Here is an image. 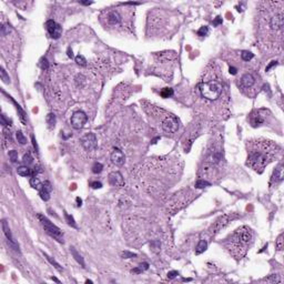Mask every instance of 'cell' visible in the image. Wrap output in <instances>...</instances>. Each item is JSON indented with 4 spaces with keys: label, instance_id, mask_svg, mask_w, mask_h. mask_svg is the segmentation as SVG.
I'll return each mask as SVG.
<instances>
[{
    "label": "cell",
    "instance_id": "obj_1",
    "mask_svg": "<svg viewBox=\"0 0 284 284\" xmlns=\"http://www.w3.org/2000/svg\"><path fill=\"white\" fill-rule=\"evenodd\" d=\"M280 152V147L273 141L256 140L249 143L246 166L254 171L262 172Z\"/></svg>",
    "mask_w": 284,
    "mask_h": 284
},
{
    "label": "cell",
    "instance_id": "obj_2",
    "mask_svg": "<svg viewBox=\"0 0 284 284\" xmlns=\"http://www.w3.org/2000/svg\"><path fill=\"white\" fill-rule=\"evenodd\" d=\"M253 241V232L249 226L236 229L225 241V246L235 259H242Z\"/></svg>",
    "mask_w": 284,
    "mask_h": 284
},
{
    "label": "cell",
    "instance_id": "obj_3",
    "mask_svg": "<svg viewBox=\"0 0 284 284\" xmlns=\"http://www.w3.org/2000/svg\"><path fill=\"white\" fill-rule=\"evenodd\" d=\"M200 91L204 98L209 100H215L222 93V84L217 80H210L201 84Z\"/></svg>",
    "mask_w": 284,
    "mask_h": 284
},
{
    "label": "cell",
    "instance_id": "obj_4",
    "mask_svg": "<svg viewBox=\"0 0 284 284\" xmlns=\"http://www.w3.org/2000/svg\"><path fill=\"white\" fill-rule=\"evenodd\" d=\"M38 219L41 222L42 226L44 229V231L50 235L51 238H53L55 240H57L58 242H63V234L61 232V230L58 226H56L51 221H49L44 215L38 214Z\"/></svg>",
    "mask_w": 284,
    "mask_h": 284
},
{
    "label": "cell",
    "instance_id": "obj_5",
    "mask_svg": "<svg viewBox=\"0 0 284 284\" xmlns=\"http://www.w3.org/2000/svg\"><path fill=\"white\" fill-rule=\"evenodd\" d=\"M238 217H239V215L236 213H226V214L221 215L220 217H217V221L211 225V227H210V233L211 234L219 233L221 230H223L224 227H226L233 220L238 219Z\"/></svg>",
    "mask_w": 284,
    "mask_h": 284
},
{
    "label": "cell",
    "instance_id": "obj_6",
    "mask_svg": "<svg viewBox=\"0 0 284 284\" xmlns=\"http://www.w3.org/2000/svg\"><path fill=\"white\" fill-rule=\"evenodd\" d=\"M162 129L168 133H174L179 129V120L173 114H166L162 119Z\"/></svg>",
    "mask_w": 284,
    "mask_h": 284
},
{
    "label": "cell",
    "instance_id": "obj_7",
    "mask_svg": "<svg viewBox=\"0 0 284 284\" xmlns=\"http://www.w3.org/2000/svg\"><path fill=\"white\" fill-rule=\"evenodd\" d=\"M80 143L83 147L84 150L87 151L94 150L97 148V138H96V134L92 133V132L85 133L84 135H82L80 138Z\"/></svg>",
    "mask_w": 284,
    "mask_h": 284
},
{
    "label": "cell",
    "instance_id": "obj_8",
    "mask_svg": "<svg viewBox=\"0 0 284 284\" xmlns=\"http://www.w3.org/2000/svg\"><path fill=\"white\" fill-rule=\"evenodd\" d=\"M87 120H88V117L83 111H75L71 117V125L75 129H82Z\"/></svg>",
    "mask_w": 284,
    "mask_h": 284
},
{
    "label": "cell",
    "instance_id": "obj_9",
    "mask_svg": "<svg viewBox=\"0 0 284 284\" xmlns=\"http://www.w3.org/2000/svg\"><path fill=\"white\" fill-rule=\"evenodd\" d=\"M46 27H47V30H48L49 34L51 36V38H53V39H58V38H60L61 32H62V28H61L60 25H58L56 21H53V20H48L47 24H46Z\"/></svg>",
    "mask_w": 284,
    "mask_h": 284
},
{
    "label": "cell",
    "instance_id": "obj_10",
    "mask_svg": "<svg viewBox=\"0 0 284 284\" xmlns=\"http://www.w3.org/2000/svg\"><path fill=\"white\" fill-rule=\"evenodd\" d=\"M108 181L109 184L111 186H116V188H121L125 184V180H123V176L120 172L114 171V172H111L108 176Z\"/></svg>",
    "mask_w": 284,
    "mask_h": 284
},
{
    "label": "cell",
    "instance_id": "obj_11",
    "mask_svg": "<svg viewBox=\"0 0 284 284\" xmlns=\"http://www.w3.org/2000/svg\"><path fill=\"white\" fill-rule=\"evenodd\" d=\"M263 110H259V111H253L250 114V123L253 128H256L259 125H263L265 121V116L262 114Z\"/></svg>",
    "mask_w": 284,
    "mask_h": 284
},
{
    "label": "cell",
    "instance_id": "obj_12",
    "mask_svg": "<svg viewBox=\"0 0 284 284\" xmlns=\"http://www.w3.org/2000/svg\"><path fill=\"white\" fill-rule=\"evenodd\" d=\"M2 230H3V233H5L6 238H7V240H8L9 245H10L13 250H16V251L19 252V246L17 245V243L13 241L12 234H11V232H10V229H9V225H8V223H7V221H6V220H2Z\"/></svg>",
    "mask_w": 284,
    "mask_h": 284
},
{
    "label": "cell",
    "instance_id": "obj_13",
    "mask_svg": "<svg viewBox=\"0 0 284 284\" xmlns=\"http://www.w3.org/2000/svg\"><path fill=\"white\" fill-rule=\"evenodd\" d=\"M106 21L108 26H118L121 22V16L119 15V12L116 10H110L106 15Z\"/></svg>",
    "mask_w": 284,
    "mask_h": 284
},
{
    "label": "cell",
    "instance_id": "obj_14",
    "mask_svg": "<svg viewBox=\"0 0 284 284\" xmlns=\"http://www.w3.org/2000/svg\"><path fill=\"white\" fill-rule=\"evenodd\" d=\"M111 161L116 166H122L125 161V157L123 154V152L120 149H114L113 152L111 153Z\"/></svg>",
    "mask_w": 284,
    "mask_h": 284
},
{
    "label": "cell",
    "instance_id": "obj_15",
    "mask_svg": "<svg viewBox=\"0 0 284 284\" xmlns=\"http://www.w3.org/2000/svg\"><path fill=\"white\" fill-rule=\"evenodd\" d=\"M52 191V186L49 181L42 183V188L39 190V195L43 201H48L50 199V192Z\"/></svg>",
    "mask_w": 284,
    "mask_h": 284
},
{
    "label": "cell",
    "instance_id": "obj_16",
    "mask_svg": "<svg viewBox=\"0 0 284 284\" xmlns=\"http://www.w3.org/2000/svg\"><path fill=\"white\" fill-rule=\"evenodd\" d=\"M283 180V164H280L273 172V176L271 179V184H277Z\"/></svg>",
    "mask_w": 284,
    "mask_h": 284
},
{
    "label": "cell",
    "instance_id": "obj_17",
    "mask_svg": "<svg viewBox=\"0 0 284 284\" xmlns=\"http://www.w3.org/2000/svg\"><path fill=\"white\" fill-rule=\"evenodd\" d=\"M254 82H255V79L250 73H245L241 78V84H242L244 88H251L254 84Z\"/></svg>",
    "mask_w": 284,
    "mask_h": 284
},
{
    "label": "cell",
    "instance_id": "obj_18",
    "mask_svg": "<svg viewBox=\"0 0 284 284\" xmlns=\"http://www.w3.org/2000/svg\"><path fill=\"white\" fill-rule=\"evenodd\" d=\"M207 248H208V242L205 240H201L200 242H199V244L197 245V248H195V254L197 255L202 254L204 251L207 250Z\"/></svg>",
    "mask_w": 284,
    "mask_h": 284
},
{
    "label": "cell",
    "instance_id": "obj_19",
    "mask_svg": "<svg viewBox=\"0 0 284 284\" xmlns=\"http://www.w3.org/2000/svg\"><path fill=\"white\" fill-rule=\"evenodd\" d=\"M17 172H18V174H19L20 176H31V174H32L31 169H29L27 166L19 167L17 169Z\"/></svg>",
    "mask_w": 284,
    "mask_h": 284
},
{
    "label": "cell",
    "instance_id": "obj_20",
    "mask_svg": "<svg viewBox=\"0 0 284 284\" xmlns=\"http://www.w3.org/2000/svg\"><path fill=\"white\" fill-rule=\"evenodd\" d=\"M70 250H71V253H72V255H73V258H75V261H77L79 264H81V267H84V261H83V259H82V256L75 251V248H70Z\"/></svg>",
    "mask_w": 284,
    "mask_h": 284
},
{
    "label": "cell",
    "instance_id": "obj_21",
    "mask_svg": "<svg viewBox=\"0 0 284 284\" xmlns=\"http://www.w3.org/2000/svg\"><path fill=\"white\" fill-rule=\"evenodd\" d=\"M30 185H31L34 189H38V190H40V189L42 188L41 181H40L37 176H34V178H31V179H30Z\"/></svg>",
    "mask_w": 284,
    "mask_h": 284
},
{
    "label": "cell",
    "instance_id": "obj_22",
    "mask_svg": "<svg viewBox=\"0 0 284 284\" xmlns=\"http://www.w3.org/2000/svg\"><path fill=\"white\" fill-rule=\"evenodd\" d=\"M11 101L13 102V104L16 106V109H17V111L19 112V116H20V120H21V121H22L24 123H26V113H25V111H24V110L21 109V107H20V106H19V104H18L17 102L13 100V99H11Z\"/></svg>",
    "mask_w": 284,
    "mask_h": 284
},
{
    "label": "cell",
    "instance_id": "obj_23",
    "mask_svg": "<svg viewBox=\"0 0 284 284\" xmlns=\"http://www.w3.org/2000/svg\"><path fill=\"white\" fill-rule=\"evenodd\" d=\"M173 89H171V88H163L161 92H160V94H161V97L162 98H170V97H172L173 96Z\"/></svg>",
    "mask_w": 284,
    "mask_h": 284
},
{
    "label": "cell",
    "instance_id": "obj_24",
    "mask_svg": "<svg viewBox=\"0 0 284 284\" xmlns=\"http://www.w3.org/2000/svg\"><path fill=\"white\" fill-rule=\"evenodd\" d=\"M47 123L48 125L50 127V128H55V125H56V122H57V120H56V116L53 114V113H49L48 116H47Z\"/></svg>",
    "mask_w": 284,
    "mask_h": 284
},
{
    "label": "cell",
    "instance_id": "obj_25",
    "mask_svg": "<svg viewBox=\"0 0 284 284\" xmlns=\"http://www.w3.org/2000/svg\"><path fill=\"white\" fill-rule=\"evenodd\" d=\"M210 185H211L210 182H208L207 180L201 179V180H198V181H197L195 188H197V189H203V188H207V186H210Z\"/></svg>",
    "mask_w": 284,
    "mask_h": 284
},
{
    "label": "cell",
    "instance_id": "obj_26",
    "mask_svg": "<svg viewBox=\"0 0 284 284\" xmlns=\"http://www.w3.org/2000/svg\"><path fill=\"white\" fill-rule=\"evenodd\" d=\"M0 77H1V80H2L5 83H9V82H10V78H9V75H7V72L5 71V69L2 67L0 68Z\"/></svg>",
    "mask_w": 284,
    "mask_h": 284
},
{
    "label": "cell",
    "instance_id": "obj_27",
    "mask_svg": "<svg viewBox=\"0 0 284 284\" xmlns=\"http://www.w3.org/2000/svg\"><path fill=\"white\" fill-rule=\"evenodd\" d=\"M275 248L276 250L282 251L283 250V234H280L277 240L275 241Z\"/></svg>",
    "mask_w": 284,
    "mask_h": 284
},
{
    "label": "cell",
    "instance_id": "obj_28",
    "mask_svg": "<svg viewBox=\"0 0 284 284\" xmlns=\"http://www.w3.org/2000/svg\"><path fill=\"white\" fill-rule=\"evenodd\" d=\"M65 217H66V221H67V223L69 224L70 226H72V227H75L77 229V224H75V219L73 217H71V215H69L67 212H65Z\"/></svg>",
    "mask_w": 284,
    "mask_h": 284
},
{
    "label": "cell",
    "instance_id": "obj_29",
    "mask_svg": "<svg viewBox=\"0 0 284 284\" xmlns=\"http://www.w3.org/2000/svg\"><path fill=\"white\" fill-rule=\"evenodd\" d=\"M75 62L79 65V66H82V67H85L87 66V60L84 58L82 55H79L75 57Z\"/></svg>",
    "mask_w": 284,
    "mask_h": 284
},
{
    "label": "cell",
    "instance_id": "obj_30",
    "mask_svg": "<svg viewBox=\"0 0 284 284\" xmlns=\"http://www.w3.org/2000/svg\"><path fill=\"white\" fill-rule=\"evenodd\" d=\"M43 254H44V256L47 258V260H48V261L50 262L51 264H52L53 267H56V269H57V270H58L59 272H62V269H61V267H60V264H59V263H57V262H56L55 260H52V259H51V258H50V256H49V255H48V254H46V253H43Z\"/></svg>",
    "mask_w": 284,
    "mask_h": 284
},
{
    "label": "cell",
    "instance_id": "obj_31",
    "mask_svg": "<svg viewBox=\"0 0 284 284\" xmlns=\"http://www.w3.org/2000/svg\"><path fill=\"white\" fill-rule=\"evenodd\" d=\"M75 83L78 87H83L84 83H85V78H84L82 75H77V78H75Z\"/></svg>",
    "mask_w": 284,
    "mask_h": 284
},
{
    "label": "cell",
    "instance_id": "obj_32",
    "mask_svg": "<svg viewBox=\"0 0 284 284\" xmlns=\"http://www.w3.org/2000/svg\"><path fill=\"white\" fill-rule=\"evenodd\" d=\"M253 56L254 55L252 52H250V51H242V53H241V58L244 61H250L251 59L253 58Z\"/></svg>",
    "mask_w": 284,
    "mask_h": 284
},
{
    "label": "cell",
    "instance_id": "obj_33",
    "mask_svg": "<svg viewBox=\"0 0 284 284\" xmlns=\"http://www.w3.org/2000/svg\"><path fill=\"white\" fill-rule=\"evenodd\" d=\"M148 267H149V264H148V263H143V264H140L137 269L132 270V272H133V273H141L143 271L148 270Z\"/></svg>",
    "mask_w": 284,
    "mask_h": 284
},
{
    "label": "cell",
    "instance_id": "obj_34",
    "mask_svg": "<svg viewBox=\"0 0 284 284\" xmlns=\"http://www.w3.org/2000/svg\"><path fill=\"white\" fill-rule=\"evenodd\" d=\"M16 137H17V140L19 143H21V144H26L27 143V139H26V137L22 134L21 131H17L16 132Z\"/></svg>",
    "mask_w": 284,
    "mask_h": 284
},
{
    "label": "cell",
    "instance_id": "obj_35",
    "mask_svg": "<svg viewBox=\"0 0 284 284\" xmlns=\"http://www.w3.org/2000/svg\"><path fill=\"white\" fill-rule=\"evenodd\" d=\"M102 169H103V166L101 164V163H99V162H96L93 166H92V172L93 173H100L101 171H102Z\"/></svg>",
    "mask_w": 284,
    "mask_h": 284
},
{
    "label": "cell",
    "instance_id": "obj_36",
    "mask_svg": "<svg viewBox=\"0 0 284 284\" xmlns=\"http://www.w3.org/2000/svg\"><path fill=\"white\" fill-rule=\"evenodd\" d=\"M9 158H10V160H11V162H17V160H18V152L17 151H15V150H11V151H9Z\"/></svg>",
    "mask_w": 284,
    "mask_h": 284
},
{
    "label": "cell",
    "instance_id": "obj_37",
    "mask_svg": "<svg viewBox=\"0 0 284 284\" xmlns=\"http://www.w3.org/2000/svg\"><path fill=\"white\" fill-rule=\"evenodd\" d=\"M209 34V28L207 27V26H204V27H201L200 29L198 30V34L201 36V37H203V36H207V34Z\"/></svg>",
    "mask_w": 284,
    "mask_h": 284
},
{
    "label": "cell",
    "instance_id": "obj_38",
    "mask_svg": "<svg viewBox=\"0 0 284 284\" xmlns=\"http://www.w3.org/2000/svg\"><path fill=\"white\" fill-rule=\"evenodd\" d=\"M122 258L123 259H130V258H135L137 256V254L135 253H132V252H129V251H125V252H122Z\"/></svg>",
    "mask_w": 284,
    "mask_h": 284
},
{
    "label": "cell",
    "instance_id": "obj_39",
    "mask_svg": "<svg viewBox=\"0 0 284 284\" xmlns=\"http://www.w3.org/2000/svg\"><path fill=\"white\" fill-rule=\"evenodd\" d=\"M32 160L34 159H32V157H31V154H30L29 152L24 155V162H25L26 164H30V163L32 162Z\"/></svg>",
    "mask_w": 284,
    "mask_h": 284
},
{
    "label": "cell",
    "instance_id": "obj_40",
    "mask_svg": "<svg viewBox=\"0 0 284 284\" xmlns=\"http://www.w3.org/2000/svg\"><path fill=\"white\" fill-rule=\"evenodd\" d=\"M265 281L267 282H271V283H279V282H281L279 275H273L271 279H265Z\"/></svg>",
    "mask_w": 284,
    "mask_h": 284
},
{
    "label": "cell",
    "instance_id": "obj_41",
    "mask_svg": "<svg viewBox=\"0 0 284 284\" xmlns=\"http://www.w3.org/2000/svg\"><path fill=\"white\" fill-rule=\"evenodd\" d=\"M90 186L92 189H100V188H102V183L98 182V181H93V182L90 183Z\"/></svg>",
    "mask_w": 284,
    "mask_h": 284
},
{
    "label": "cell",
    "instance_id": "obj_42",
    "mask_svg": "<svg viewBox=\"0 0 284 284\" xmlns=\"http://www.w3.org/2000/svg\"><path fill=\"white\" fill-rule=\"evenodd\" d=\"M178 275H179L178 271H170V272L168 273V277H169L170 280H173V279H176Z\"/></svg>",
    "mask_w": 284,
    "mask_h": 284
},
{
    "label": "cell",
    "instance_id": "obj_43",
    "mask_svg": "<svg viewBox=\"0 0 284 284\" xmlns=\"http://www.w3.org/2000/svg\"><path fill=\"white\" fill-rule=\"evenodd\" d=\"M221 24H222V18L219 16V17L215 18V20L213 21V26H219V25H221Z\"/></svg>",
    "mask_w": 284,
    "mask_h": 284
},
{
    "label": "cell",
    "instance_id": "obj_44",
    "mask_svg": "<svg viewBox=\"0 0 284 284\" xmlns=\"http://www.w3.org/2000/svg\"><path fill=\"white\" fill-rule=\"evenodd\" d=\"M41 68L42 69H48V61H47V59H42L41 60Z\"/></svg>",
    "mask_w": 284,
    "mask_h": 284
},
{
    "label": "cell",
    "instance_id": "obj_45",
    "mask_svg": "<svg viewBox=\"0 0 284 284\" xmlns=\"http://www.w3.org/2000/svg\"><path fill=\"white\" fill-rule=\"evenodd\" d=\"M1 125H5V127L9 125V121H7V120H6V117H5V114H2V116H1Z\"/></svg>",
    "mask_w": 284,
    "mask_h": 284
},
{
    "label": "cell",
    "instance_id": "obj_46",
    "mask_svg": "<svg viewBox=\"0 0 284 284\" xmlns=\"http://www.w3.org/2000/svg\"><path fill=\"white\" fill-rule=\"evenodd\" d=\"M276 65H277V62H276V61H272V62H271V63H270V65L267 67L265 70H267V71H270V70H271V68H273L274 66H276Z\"/></svg>",
    "mask_w": 284,
    "mask_h": 284
},
{
    "label": "cell",
    "instance_id": "obj_47",
    "mask_svg": "<svg viewBox=\"0 0 284 284\" xmlns=\"http://www.w3.org/2000/svg\"><path fill=\"white\" fill-rule=\"evenodd\" d=\"M32 143H34V148L36 149V152H38V151H39V148H38V144H37V141H36L34 137H32Z\"/></svg>",
    "mask_w": 284,
    "mask_h": 284
},
{
    "label": "cell",
    "instance_id": "obj_48",
    "mask_svg": "<svg viewBox=\"0 0 284 284\" xmlns=\"http://www.w3.org/2000/svg\"><path fill=\"white\" fill-rule=\"evenodd\" d=\"M230 73L232 75H236V69L234 67H230Z\"/></svg>",
    "mask_w": 284,
    "mask_h": 284
},
{
    "label": "cell",
    "instance_id": "obj_49",
    "mask_svg": "<svg viewBox=\"0 0 284 284\" xmlns=\"http://www.w3.org/2000/svg\"><path fill=\"white\" fill-rule=\"evenodd\" d=\"M68 57L70 58H73V53H72V50L70 48H68Z\"/></svg>",
    "mask_w": 284,
    "mask_h": 284
},
{
    "label": "cell",
    "instance_id": "obj_50",
    "mask_svg": "<svg viewBox=\"0 0 284 284\" xmlns=\"http://www.w3.org/2000/svg\"><path fill=\"white\" fill-rule=\"evenodd\" d=\"M77 203H78V205L80 207V205H81V203H82V200H81L80 198H77Z\"/></svg>",
    "mask_w": 284,
    "mask_h": 284
},
{
    "label": "cell",
    "instance_id": "obj_51",
    "mask_svg": "<svg viewBox=\"0 0 284 284\" xmlns=\"http://www.w3.org/2000/svg\"><path fill=\"white\" fill-rule=\"evenodd\" d=\"M80 3H81V5H85V6H89V5H91L92 2H88V1H87V2H83V1H82V2H80Z\"/></svg>",
    "mask_w": 284,
    "mask_h": 284
},
{
    "label": "cell",
    "instance_id": "obj_52",
    "mask_svg": "<svg viewBox=\"0 0 284 284\" xmlns=\"http://www.w3.org/2000/svg\"><path fill=\"white\" fill-rule=\"evenodd\" d=\"M51 280H52V281H55V282H58V283H60V281H59L57 277H51Z\"/></svg>",
    "mask_w": 284,
    "mask_h": 284
},
{
    "label": "cell",
    "instance_id": "obj_53",
    "mask_svg": "<svg viewBox=\"0 0 284 284\" xmlns=\"http://www.w3.org/2000/svg\"><path fill=\"white\" fill-rule=\"evenodd\" d=\"M85 283H92V281H90V280H87V281H85Z\"/></svg>",
    "mask_w": 284,
    "mask_h": 284
}]
</instances>
